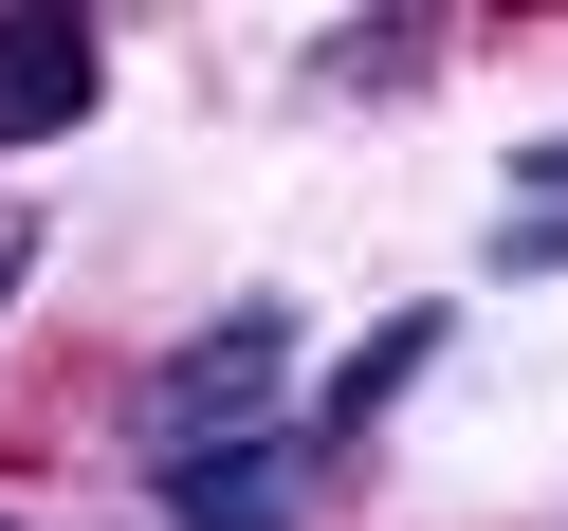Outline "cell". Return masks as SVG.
<instances>
[{"label":"cell","instance_id":"cell-1","mask_svg":"<svg viewBox=\"0 0 568 531\" xmlns=\"http://www.w3.org/2000/svg\"><path fill=\"white\" fill-rule=\"evenodd\" d=\"M275 385H294V312H275V294H239L221 330H184V348L148 367V404H129V440H148V458L257 440V421H275Z\"/></svg>","mask_w":568,"mask_h":531},{"label":"cell","instance_id":"cell-2","mask_svg":"<svg viewBox=\"0 0 568 531\" xmlns=\"http://www.w3.org/2000/svg\"><path fill=\"white\" fill-rule=\"evenodd\" d=\"M165 531H312V440H202V458H148Z\"/></svg>","mask_w":568,"mask_h":531},{"label":"cell","instance_id":"cell-3","mask_svg":"<svg viewBox=\"0 0 568 531\" xmlns=\"http://www.w3.org/2000/svg\"><path fill=\"white\" fill-rule=\"evenodd\" d=\"M92 92H111V38H92L74 0H19L0 19V147H55Z\"/></svg>","mask_w":568,"mask_h":531},{"label":"cell","instance_id":"cell-4","mask_svg":"<svg viewBox=\"0 0 568 531\" xmlns=\"http://www.w3.org/2000/svg\"><path fill=\"white\" fill-rule=\"evenodd\" d=\"M422 367H440V312H385V330H367V348H348V367H331V404H312V421H331V440H348V421H385V404H404Z\"/></svg>","mask_w":568,"mask_h":531},{"label":"cell","instance_id":"cell-5","mask_svg":"<svg viewBox=\"0 0 568 531\" xmlns=\"http://www.w3.org/2000/svg\"><path fill=\"white\" fill-rule=\"evenodd\" d=\"M495 257H514V275H568V147H531V165H514V221H495Z\"/></svg>","mask_w":568,"mask_h":531},{"label":"cell","instance_id":"cell-6","mask_svg":"<svg viewBox=\"0 0 568 531\" xmlns=\"http://www.w3.org/2000/svg\"><path fill=\"white\" fill-rule=\"evenodd\" d=\"M422 55H440V38H422V19H348V38L312 55V92H404Z\"/></svg>","mask_w":568,"mask_h":531},{"label":"cell","instance_id":"cell-7","mask_svg":"<svg viewBox=\"0 0 568 531\" xmlns=\"http://www.w3.org/2000/svg\"><path fill=\"white\" fill-rule=\"evenodd\" d=\"M19 275H38V221H0V312H19Z\"/></svg>","mask_w":568,"mask_h":531},{"label":"cell","instance_id":"cell-8","mask_svg":"<svg viewBox=\"0 0 568 531\" xmlns=\"http://www.w3.org/2000/svg\"><path fill=\"white\" fill-rule=\"evenodd\" d=\"M0 531H19V513H0Z\"/></svg>","mask_w":568,"mask_h":531}]
</instances>
